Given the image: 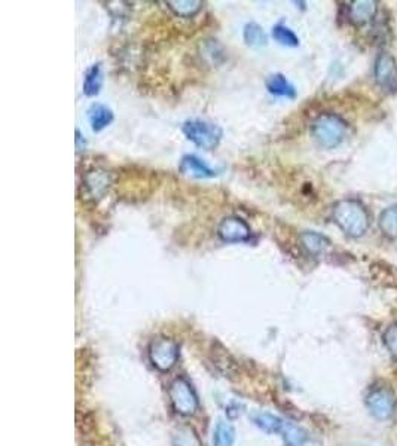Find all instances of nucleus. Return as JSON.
Listing matches in <instances>:
<instances>
[{"mask_svg": "<svg viewBox=\"0 0 397 446\" xmlns=\"http://www.w3.org/2000/svg\"><path fill=\"white\" fill-rule=\"evenodd\" d=\"M333 220L348 236L359 238L369 229L371 217L366 208L356 200H343L333 208Z\"/></svg>", "mask_w": 397, "mask_h": 446, "instance_id": "f257e3e1", "label": "nucleus"}, {"mask_svg": "<svg viewBox=\"0 0 397 446\" xmlns=\"http://www.w3.org/2000/svg\"><path fill=\"white\" fill-rule=\"evenodd\" d=\"M348 132V125L341 116L333 113H325L318 116L313 124V136L316 142L326 149L340 146Z\"/></svg>", "mask_w": 397, "mask_h": 446, "instance_id": "f03ea898", "label": "nucleus"}, {"mask_svg": "<svg viewBox=\"0 0 397 446\" xmlns=\"http://www.w3.org/2000/svg\"><path fill=\"white\" fill-rule=\"evenodd\" d=\"M183 134L188 140L201 149H205V151H212L222 140V128L216 124L201 121V119L186 121L183 125Z\"/></svg>", "mask_w": 397, "mask_h": 446, "instance_id": "7ed1b4c3", "label": "nucleus"}, {"mask_svg": "<svg viewBox=\"0 0 397 446\" xmlns=\"http://www.w3.org/2000/svg\"><path fill=\"white\" fill-rule=\"evenodd\" d=\"M168 396L174 409L182 415H194L198 409V397L185 378L174 379L168 389Z\"/></svg>", "mask_w": 397, "mask_h": 446, "instance_id": "20e7f679", "label": "nucleus"}, {"mask_svg": "<svg viewBox=\"0 0 397 446\" xmlns=\"http://www.w3.org/2000/svg\"><path fill=\"white\" fill-rule=\"evenodd\" d=\"M367 409L378 420H389L396 411V397L384 385L372 387L366 397Z\"/></svg>", "mask_w": 397, "mask_h": 446, "instance_id": "39448f33", "label": "nucleus"}, {"mask_svg": "<svg viewBox=\"0 0 397 446\" xmlns=\"http://www.w3.org/2000/svg\"><path fill=\"white\" fill-rule=\"evenodd\" d=\"M149 359L156 369L170 370L179 359V345L173 339H156L149 348Z\"/></svg>", "mask_w": 397, "mask_h": 446, "instance_id": "423d86ee", "label": "nucleus"}, {"mask_svg": "<svg viewBox=\"0 0 397 446\" xmlns=\"http://www.w3.org/2000/svg\"><path fill=\"white\" fill-rule=\"evenodd\" d=\"M217 234L220 240H224L225 243H243L248 240L252 232H250L248 225L243 219L232 216L220 222Z\"/></svg>", "mask_w": 397, "mask_h": 446, "instance_id": "0eeeda50", "label": "nucleus"}, {"mask_svg": "<svg viewBox=\"0 0 397 446\" xmlns=\"http://www.w3.org/2000/svg\"><path fill=\"white\" fill-rule=\"evenodd\" d=\"M110 186V174L105 170H91L88 171L84 177L82 189L86 198L90 200H98L105 195L106 190Z\"/></svg>", "mask_w": 397, "mask_h": 446, "instance_id": "6e6552de", "label": "nucleus"}, {"mask_svg": "<svg viewBox=\"0 0 397 446\" xmlns=\"http://www.w3.org/2000/svg\"><path fill=\"white\" fill-rule=\"evenodd\" d=\"M375 81L382 88H391L397 78V67L394 58L390 54H379L375 62Z\"/></svg>", "mask_w": 397, "mask_h": 446, "instance_id": "1a4fd4ad", "label": "nucleus"}, {"mask_svg": "<svg viewBox=\"0 0 397 446\" xmlns=\"http://www.w3.org/2000/svg\"><path fill=\"white\" fill-rule=\"evenodd\" d=\"M179 170L183 176L194 177V178H209L217 176V170L210 168L207 164L201 161L195 155H186L182 158Z\"/></svg>", "mask_w": 397, "mask_h": 446, "instance_id": "9d476101", "label": "nucleus"}, {"mask_svg": "<svg viewBox=\"0 0 397 446\" xmlns=\"http://www.w3.org/2000/svg\"><path fill=\"white\" fill-rule=\"evenodd\" d=\"M376 5L375 0H356L348 6V17L355 24H364L375 17Z\"/></svg>", "mask_w": 397, "mask_h": 446, "instance_id": "9b49d317", "label": "nucleus"}, {"mask_svg": "<svg viewBox=\"0 0 397 446\" xmlns=\"http://www.w3.org/2000/svg\"><path fill=\"white\" fill-rule=\"evenodd\" d=\"M88 118H90V124H91L93 131L98 132L112 124L113 112L110 108L105 106V104L96 103L90 108V110H88Z\"/></svg>", "mask_w": 397, "mask_h": 446, "instance_id": "f8f14e48", "label": "nucleus"}, {"mask_svg": "<svg viewBox=\"0 0 397 446\" xmlns=\"http://www.w3.org/2000/svg\"><path fill=\"white\" fill-rule=\"evenodd\" d=\"M267 89L272 96H277V97H286V98L297 97L295 86H293L282 73L271 74V76L267 79Z\"/></svg>", "mask_w": 397, "mask_h": 446, "instance_id": "ddd939ff", "label": "nucleus"}, {"mask_svg": "<svg viewBox=\"0 0 397 446\" xmlns=\"http://www.w3.org/2000/svg\"><path fill=\"white\" fill-rule=\"evenodd\" d=\"M103 86V72L101 64H93L86 69L84 74V94L88 97H96Z\"/></svg>", "mask_w": 397, "mask_h": 446, "instance_id": "4468645a", "label": "nucleus"}, {"mask_svg": "<svg viewBox=\"0 0 397 446\" xmlns=\"http://www.w3.org/2000/svg\"><path fill=\"white\" fill-rule=\"evenodd\" d=\"M301 241H302V246L306 248V251L311 253V255L314 256L321 255V253L325 251L329 246V241L326 240V238L317 232H304L301 235Z\"/></svg>", "mask_w": 397, "mask_h": 446, "instance_id": "2eb2a0df", "label": "nucleus"}, {"mask_svg": "<svg viewBox=\"0 0 397 446\" xmlns=\"http://www.w3.org/2000/svg\"><path fill=\"white\" fill-rule=\"evenodd\" d=\"M379 227L386 236L397 240V205L389 207L387 210L381 213Z\"/></svg>", "mask_w": 397, "mask_h": 446, "instance_id": "dca6fc26", "label": "nucleus"}, {"mask_svg": "<svg viewBox=\"0 0 397 446\" xmlns=\"http://www.w3.org/2000/svg\"><path fill=\"white\" fill-rule=\"evenodd\" d=\"M167 5L176 15L185 18L192 17V15H195L202 6L200 0H170Z\"/></svg>", "mask_w": 397, "mask_h": 446, "instance_id": "f3484780", "label": "nucleus"}, {"mask_svg": "<svg viewBox=\"0 0 397 446\" xmlns=\"http://www.w3.org/2000/svg\"><path fill=\"white\" fill-rule=\"evenodd\" d=\"M253 421L265 433H280L284 428V423L271 413H258Z\"/></svg>", "mask_w": 397, "mask_h": 446, "instance_id": "a211bd4d", "label": "nucleus"}, {"mask_svg": "<svg viewBox=\"0 0 397 446\" xmlns=\"http://www.w3.org/2000/svg\"><path fill=\"white\" fill-rule=\"evenodd\" d=\"M244 40L250 47L260 48L267 45V35H265L263 28L259 24L250 23L244 27Z\"/></svg>", "mask_w": 397, "mask_h": 446, "instance_id": "6ab92c4d", "label": "nucleus"}, {"mask_svg": "<svg viewBox=\"0 0 397 446\" xmlns=\"http://www.w3.org/2000/svg\"><path fill=\"white\" fill-rule=\"evenodd\" d=\"M213 442H214V446H234V442H235L234 428L228 423H224V421L217 423L214 428Z\"/></svg>", "mask_w": 397, "mask_h": 446, "instance_id": "aec40b11", "label": "nucleus"}, {"mask_svg": "<svg viewBox=\"0 0 397 446\" xmlns=\"http://www.w3.org/2000/svg\"><path fill=\"white\" fill-rule=\"evenodd\" d=\"M272 38L283 45V47H298L299 45V38L295 35L293 30H290L289 27L283 25V24H277L272 28Z\"/></svg>", "mask_w": 397, "mask_h": 446, "instance_id": "412c9836", "label": "nucleus"}, {"mask_svg": "<svg viewBox=\"0 0 397 446\" xmlns=\"http://www.w3.org/2000/svg\"><path fill=\"white\" fill-rule=\"evenodd\" d=\"M384 342H386L387 350H389L394 357H397V324L390 326L389 329L386 331V333H384Z\"/></svg>", "mask_w": 397, "mask_h": 446, "instance_id": "4be33fe9", "label": "nucleus"}]
</instances>
